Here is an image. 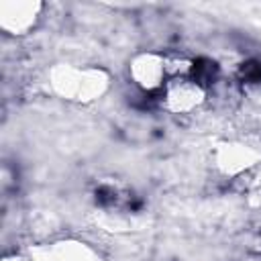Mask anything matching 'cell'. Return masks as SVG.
<instances>
[{"label":"cell","instance_id":"2","mask_svg":"<svg viewBox=\"0 0 261 261\" xmlns=\"http://www.w3.org/2000/svg\"><path fill=\"white\" fill-rule=\"evenodd\" d=\"M241 77L245 82H261V63L259 61H247L241 65Z\"/></svg>","mask_w":261,"mask_h":261},{"label":"cell","instance_id":"1","mask_svg":"<svg viewBox=\"0 0 261 261\" xmlns=\"http://www.w3.org/2000/svg\"><path fill=\"white\" fill-rule=\"evenodd\" d=\"M214 75H216V65H214L212 61H208V59H198V61L194 63V77H196V82L208 84V82L214 80Z\"/></svg>","mask_w":261,"mask_h":261}]
</instances>
